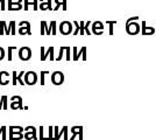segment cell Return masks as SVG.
Segmentation results:
<instances>
[{"instance_id": "cell-1", "label": "cell", "mask_w": 156, "mask_h": 140, "mask_svg": "<svg viewBox=\"0 0 156 140\" xmlns=\"http://www.w3.org/2000/svg\"><path fill=\"white\" fill-rule=\"evenodd\" d=\"M23 79L27 85H35L37 82V75L35 71H27L23 76Z\"/></svg>"}, {"instance_id": "cell-2", "label": "cell", "mask_w": 156, "mask_h": 140, "mask_svg": "<svg viewBox=\"0 0 156 140\" xmlns=\"http://www.w3.org/2000/svg\"><path fill=\"white\" fill-rule=\"evenodd\" d=\"M19 59L21 61H29L31 59V49L29 47H21L19 49Z\"/></svg>"}, {"instance_id": "cell-3", "label": "cell", "mask_w": 156, "mask_h": 140, "mask_svg": "<svg viewBox=\"0 0 156 140\" xmlns=\"http://www.w3.org/2000/svg\"><path fill=\"white\" fill-rule=\"evenodd\" d=\"M25 139L26 140H37V135H36V129L34 126H27L25 127Z\"/></svg>"}, {"instance_id": "cell-4", "label": "cell", "mask_w": 156, "mask_h": 140, "mask_svg": "<svg viewBox=\"0 0 156 140\" xmlns=\"http://www.w3.org/2000/svg\"><path fill=\"white\" fill-rule=\"evenodd\" d=\"M50 78H51V83H53L54 85H61L64 82V75L61 71L53 73L51 76H50Z\"/></svg>"}, {"instance_id": "cell-5", "label": "cell", "mask_w": 156, "mask_h": 140, "mask_svg": "<svg viewBox=\"0 0 156 140\" xmlns=\"http://www.w3.org/2000/svg\"><path fill=\"white\" fill-rule=\"evenodd\" d=\"M19 26H20V28H19V34L20 35H30L31 34V32H30V24L28 22V21H21L20 24H19Z\"/></svg>"}, {"instance_id": "cell-6", "label": "cell", "mask_w": 156, "mask_h": 140, "mask_svg": "<svg viewBox=\"0 0 156 140\" xmlns=\"http://www.w3.org/2000/svg\"><path fill=\"white\" fill-rule=\"evenodd\" d=\"M72 30V25L69 21H63L62 24H60V32L63 35H68L70 34Z\"/></svg>"}, {"instance_id": "cell-7", "label": "cell", "mask_w": 156, "mask_h": 140, "mask_svg": "<svg viewBox=\"0 0 156 140\" xmlns=\"http://www.w3.org/2000/svg\"><path fill=\"white\" fill-rule=\"evenodd\" d=\"M1 24L4 25L5 34H6V35H9V34H13V35H14V34H16V33H15V21H11L8 26L6 25V22H5L4 20L1 21Z\"/></svg>"}, {"instance_id": "cell-8", "label": "cell", "mask_w": 156, "mask_h": 140, "mask_svg": "<svg viewBox=\"0 0 156 140\" xmlns=\"http://www.w3.org/2000/svg\"><path fill=\"white\" fill-rule=\"evenodd\" d=\"M9 73L7 71H0V85H7L9 83Z\"/></svg>"}, {"instance_id": "cell-9", "label": "cell", "mask_w": 156, "mask_h": 140, "mask_svg": "<svg viewBox=\"0 0 156 140\" xmlns=\"http://www.w3.org/2000/svg\"><path fill=\"white\" fill-rule=\"evenodd\" d=\"M37 1H39V0H33V3H30L29 0H23V3H25V5H23V9H25V11H28L29 5H33V9H34V11H37V9H39Z\"/></svg>"}, {"instance_id": "cell-10", "label": "cell", "mask_w": 156, "mask_h": 140, "mask_svg": "<svg viewBox=\"0 0 156 140\" xmlns=\"http://www.w3.org/2000/svg\"><path fill=\"white\" fill-rule=\"evenodd\" d=\"M7 9L8 11H19L22 8V3H13V1H8L7 4Z\"/></svg>"}, {"instance_id": "cell-11", "label": "cell", "mask_w": 156, "mask_h": 140, "mask_svg": "<svg viewBox=\"0 0 156 140\" xmlns=\"http://www.w3.org/2000/svg\"><path fill=\"white\" fill-rule=\"evenodd\" d=\"M41 34H51V27H48V24L46 21H41Z\"/></svg>"}, {"instance_id": "cell-12", "label": "cell", "mask_w": 156, "mask_h": 140, "mask_svg": "<svg viewBox=\"0 0 156 140\" xmlns=\"http://www.w3.org/2000/svg\"><path fill=\"white\" fill-rule=\"evenodd\" d=\"M12 110H18V109H20V110H22L23 108H22V98L21 99H19V100H15V102H12V104H11V106H9Z\"/></svg>"}, {"instance_id": "cell-13", "label": "cell", "mask_w": 156, "mask_h": 140, "mask_svg": "<svg viewBox=\"0 0 156 140\" xmlns=\"http://www.w3.org/2000/svg\"><path fill=\"white\" fill-rule=\"evenodd\" d=\"M9 134H14V133H23L25 129L22 126H9Z\"/></svg>"}, {"instance_id": "cell-14", "label": "cell", "mask_w": 156, "mask_h": 140, "mask_svg": "<svg viewBox=\"0 0 156 140\" xmlns=\"http://www.w3.org/2000/svg\"><path fill=\"white\" fill-rule=\"evenodd\" d=\"M51 49H53V47H49L48 51H44V47H41V61L47 60V57L50 55V52H51Z\"/></svg>"}, {"instance_id": "cell-15", "label": "cell", "mask_w": 156, "mask_h": 140, "mask_svg": "<svg viewBox=\"0 0 156 140\" xmlns=\"http://www.w3.org/2000/svg\"><path fill=\"white\" fill-rule=\"evenodd\" d=\"M39 8H40L41 11H47V9L54 11V8L51 7V1H46V3H42V4H40Z\"/></svg>"}, {"instance_id": "cell-16", "label": "cell", "mask_w": 156, "mask_h": 140, "mask_svg": "<svg viewBox=\"0 0 156 140\" xmlns=\"http://www.w3.org/2000/svg\"><path fill=\"white\" fill-rule=\"evenodd\" d=\"M55 3H56L57 6L54 8V11H57V9L60 8V6H62L63 9L66 11V0H55Z\"/></svg>"}, {"instance_id": "cell-17", "label": "cell", "mask_w": 156, "mask_h": 140, "mask_svg": "<svg viewBox=\"0 0 156 140\" xmlns=\"http://www.w3.org/2000/svg\"><path fill=\"white\" fill-rule=\"evenodd\" d=\"M22 138H25L23 133H14V134H9V137H8V139H11V140H21Z\"/></svg>"}, {"instance_id": "cell-18", "label": "cell", "mask_w": 156, "mask_h": 140, "mask_svg": "<svg viewBox=\"0 0 156 140\" xmlns=\"http://www.w3.org/2000/svg\"><path fill=\"white\" fill-rule=\"evenodd\" d=\"M25 74H26V71H25V70H22V71H21L18 76H16V82L20 83L21 85H25V84H26V83H25V81H22V77L25 76Z\"/></svg>"}, {"instance_id": "cell-19", "label": "cell", "mask_w": 156, "mask_h": 140, "mask_svg": "<svg viewBox=\"0 0 156 140\" xmlns=\"http://www.w3.org/2000/svg\"><path fill=\"white\" fill-rule=\"evenodd\" d=\"M47 74H50V71H48V70H42L41 71V85H44V76Z\"/></svg>"}, {"instance_id": "cell-20", "label": "cell", "mask_w": 156, "mask_h": 140, "mask_svg": "<svg viewBox=\"0 0 156 140\" xmlns=\"http://www.w3.org/2000/svg\"><path fill=\"white\" fill-rule=\"evenodd\" d=\"M40 140H50L49 137H44L43 135V126H40V137H39Z\"/></svg>"}, {"instance_id": "cell-21", "label": "cell", "mask_w": 156, "mask_h": 140, "mask_svg": "<svg viewBox=\"0 0 156 140\" xmlns=\"http://www.w3.org/2000/svg\"><path fill=\"white\" fill-rule=\"evenodd\" d=\"M50 27H51V34L55 35L56 34V22L55 21H51L50 22Z\"/></svg>"}, {"instance_id": "cell-22", "label": "cell", "mask_w": 156, "mask_h": 140, "mask_svg": "<svg viewBox=\"0 0 156 140\" xmlns=\"http://www.w3.org/2000/svg\"><path fill=\"white\" fill-rule=\"evenodd\" d=\"M53 132H54V126H49V139L50 140H55Z\"/></svg>"}, {"instance_id": "cell-23", "label": "cell", "mask_w": 156, "mask_h": 140, "mask_svg": "<svg viewBox=\"0 0 156 140\" xmlns=\"http://www.w3.org/2000/svg\"><path fill=\"white\" fill-rule=\"evenodd\" d=\"M13 49H15V47H8L7 48V52H8V61H12L13 57H12V51Z\"/></svg>"}, {"instance_id": "cell-24", "label": "cell", "mask_w": 156, "mask_h": 140, "mask_svg": "<svg viewBox=\"0 0 156 140\" xmlns=\"http://www.w3.org/2000/svg\"><path fill=\"white\" fill-rule=\"evenodd\" d=\"M4 59H5V49L0 47V61H3Z\"/></svg>"}, {"instance_id": "cell-25", "label": "cell", "mask_w": 156, "mask_h": 140, "mask_svg": "<svg viewBox=\"0 0 156 140\" xmlns=\"http://www.w3.org/2000/svg\"><path fill=\"white\" fill-rule=\"evenodd\" d=\"M64 50H65V47H61V49H60V55H58V57L56 59V61H60V60L62 59V56H63V52H64Z\"/></svg>"}, {"instance_id": "cell-26", "label": "cell", "mask_w": 156, "mask_h": 140, "mask_svg": "<svg viewBox=\"0 0 156 140\" xmlns=\"http://www.w3.org/2000/svg\"><path fill=\"white\" fill-rule=\"evenodd\" d=\"M16 76H18V75H16V71L14 70V71H13V85L18 84V82H16Z\"/></svg>"}, {"instance_id": "cell-27", "label": "cell", "mask_w": 156, "mask_h": 140, "mask_svg": "<svg viewBox=\"0 0 156 140\" xmlns=\"http://www.w3.org/2000/svg\"><path fill=\"white\" fill-rule=\"evenodd\" d=\"M65 50H66V60L69 61V60H70V48L66 47V48H65Z\"/></svg>"}, {"instance_id": "cell-28", "label": "cell", "mask_w": 156, "mask_h": 140, "mask_svg": "<svg viewBox=\"0 0 156 140\" xmlns=\"http://www.w3.org/2000/svg\"><path fill=\"white\" fill-rule=\"evenodd\" d=\"M0 8H1L3 11L6 8V7H5V0H0Z\"/></svg>"}, {"instance_id": "cell-29", "label": "cell", "mask_w": 156, "mask_h": 140, "mask_svg": "<svg viewBox=\"0 0 156 140\" xmlns=\"http://www.w3.org/2000/svg\"><path fill=\"white\" fill-rule=\"evenodd\" d=\"M4 29H5V28H4V25L1 24V21H0V34H1V35L5 34V33H4Z\"/></svg>"}, {"instance_id": "cell-30", "label": "cell", "mask_w": 156, "mask_h": 140, "mask_svg": "<svg viewBox=\"0 0 156 140\" xmlns=\"http://www.w3.org/2000/svg\"><path fill=\"white\" fill-rule=\"evenodd\" d=\"M19 99H21V97H20V96H13V97L11 98V100H12V102H15V100H19Z\"/></svg>"}, {"instance_id": "cell-31", "label": "cell", "mask_w": 156, "mask_h": 140, "mask_svg": "<svg viewBox=\"0 0 156 140\" xmlns=\"http://www.w3.org/2000/svg\"><path fill=\"white\" fill-rule=\"evenodd\" d=\"M6 126H1V127H0V135H3V133L4 132H6Z\"/></svg>"}, {"instance_id": "cell-32", "label": "cell", "mask_w": 156, "mask_h": 140, "mask_svg": "<svg viewBox=\"0 0 156 140\" xmlns=\"http://www.w3.org/2000/svg\"><path fill=\"white\" fill-rule=\"evenodd\" d=\"M50 61H54V47H53L51 52H50Z\"/></svg>"}, {"instance_id": "cell-33", "label": "cell", "mask_w": 156, "mask_h": 140, "mask_svg": "<svg viewBox=\"0 0 156 140\" xmlns=\"http://www.w3.org/2000/svg\"><path fill=\"white\" fill-rule=\"evenodd\" d=\"M8 1H13V3H22V0H8Z\"/></svg>"}, {"instance_id": "cell-34", "label": "cell", "mask_w": 156, "mask_h": 140, "mask_svg": "<svg viewBox=\"0 0 156 140\" xmlns=\"http://www.w3.org/2000/svg\"><path fill=\"white\" fill-rule=\"evenodd\" d=\"M39 1L42 4V3H46V1H51V0H39Z\"/></svg>"}]
</instances>
